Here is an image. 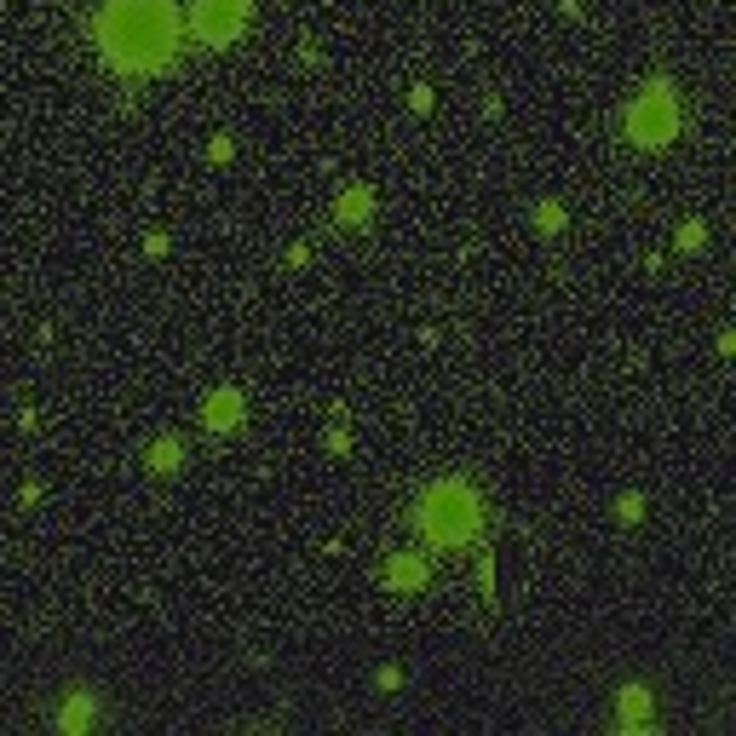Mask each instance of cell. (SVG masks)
Listing matches in <instances>:
<instances>
[{"label":"cell","instance_id":"1","mask_svg":"<svg viewBox=\"0 0 736 736\" xmlns=\"http://www.w3.org/2000/svg\"><path fill=\"white\" fill-rule=\"evenodd\" d=\"M179 46V12L173 0H104L98 12V52L121 75H150Z\"/></svg>","mask_w":736,"mask_h":736},{"label":"cell","instance_id":"2","mask_svg":"<svg viewBox=\"0 0 736 736\" xmlns=\"http://www.w3.org/2000/svg\"><path fill=\"white\" fill-rule=\"evenodd\" d=\"M420 529H426V541H432V547H460V541H472V535L483 529L478 495H472L460 478L432 483V489H426V501H420Z\"/></svg>","mask_w":736,"mask_h":736},{"label":"cell","instance_id":"3","mask_svg":"<svg viewBox=\"0 0 736 736\" xmlns=\"http://www.w3.org/2000/svg\"><path fill=\"white\" fill-rule=\"evenodd\" d=\"M673 133H679L673 87H667V81H650V87L633 98V110H627V138L644 144V150H662V144H673Z\"/></svg>","mask_w":736,"mask_h":736},{"label":"cell","instance_id":"4","mask_svg":"<svg viewBox=\"0 0 736 736\" xmlns=\"http://www.w3.org/2000/svg\"><path fill=\"white\" fill-rule=\"evenodd\" d=\"M253 18V0H196V12H190V29H196V41L207 46H230Z\"/></svg>","mask_w":736,"mask_h":736},{"label":"cell","instance_id":"5","mask_svg":"<svg viewBox=\"0 0 736 736\" xmlns=\"http://www.w3.org/2000/svg\"><path fill=\"white\" fill-rule=\"evenodd\" d=\"M650 708H656V696H650L644 685H627V690H621V731H627V736L650 731Z\"/></svg>","mask_w":736,"mask_h":736},{"label":"cell","instance_id":"6","mask_svg":"<svg viewBox=\"0 0 736 736\" xmlns=\"http://www.w3.org/2000/svg\"><path fill=\"white\" fill-rule=\"evenodd\" d=\"M202 420L213 426V432H230V426H242V391H213L207 397Z\"/></svg>","mask_w":736,"mask_h":736},{"label":"cell","instance_id":"7","mask_svg":"<svg viewBox=\"0 0 736 736\" xmlns=\"http://www.w3.org/2000/svg\"><path fill=\"white\" fill-rule=\"evenodd\" d=\"M386 581L397 587V593H420V587H426V558H420V552H397Z\"/></svg>","mask_w":736,"mask_h":736},{"label":"cell","instance_id":"8","mask_svg":"<svg viewBox=\"0 0 736 736\" xmlns=\"http://www.w3.org/2000/svg\"><path fill=\"white\" fill-rule=\"evenodd\" d=\"M58 725H64V731H87V725H98V702H92V690H75V696H69V708L58 713Z\"/></svg>","mask_w":736,"mask_h":736},{"label":"cell","instance_id":"9","mask_svg":"<svg viewBox=\"0 0 736 736\" xmlns=\"http://www.w3.org/2000/svg\"><path fill=\"white\" fill-rule=\"evenodd\" d=\"M179 460H184L179 437H156V443H150V472H161V478H167V472H179Z\"/></svg>","mask_w":736,"mask_h":736},{"label":"cell","instance_id":"10","mask_svg":"<svg viewBox=\"0 0 736 736\" xmlns=\"http://www.w3.org/2000/svg\"><path fill=\"white\" fill-rule=\"evenodd\" d=\"M368 213H374V196H368L363 184L340 196V225H357V219H368Z\"/></svg>","mask_w":736,"mask_h":736},{"label":"cell","instance_id":"11","mask_svg":"<svg viewBox=\"0 0 736 736\" xmlns=\"http://www.w3.org/2000/svg\"><path fill=\"white\" fill-rule=\"evenodd\" d=\"M535 225L547 230V236H558V230H564V207H558V202H541V207H535Z\"/></svg>","mask_w":736,"mask_h":736},{"label":"cell","instance_id":"12","mask_svg":"<svg viewBox=\"0 0 736 736\" xmlns=\"http://www.w3.org/2000/svg\"><path fill=\"white\" fill-rule=\"evenodd\" d=\"M702 242H708V230H702V225H696V219H690V225L679 230V248H685V253H696V248H702Z\"/></svg>","mask_w":736,"mask_h":736},{"label":"cell","instance_id":"13","mask_svg":"<svg viewBox=\"0 0 736 736\" xmlns=\"http://www.w3.org/2000/svg\"><path fill=\"white\" fill-rule=\"evenodd\" d=\"M639 512H644L639 495H621V501H616V518H621V524H639Z\"/></svg>","mask_w":736,"mask_h":736}]
</instances>
